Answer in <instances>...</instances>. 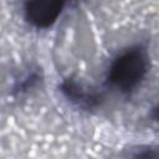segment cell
<instances>
[{"mask_svg":"<svg viewBox=\"0 0 159 159\" xmlns=\"http://www.w3.org/2000/svg\"><path fill=\"white\" fill-rule=\"evenodd\" d=\"M149 57L142 45L132 46L120 52L111 63L107 82L122 93H130L144 80Z\"/></svg>","mask_w":159,"mask_h":159,"instance_id":"obj_1","label":"cell"},{"mask_svg":"<svg viewBox=\"0 0 159 159\" xmlns=\"http://www.w3.org/2000/svg\"><path fill=\"white\" fill-rule=\"evenodd\" d=\"M65 5L63 1H27L24 5V17L36 29H47L56 22Z\"/></svg>","mask_w":159,"mask_h":159,"instance_id":"obj_2","label":"cell"},{"mask_svg":"<svg viewBox=\"0 0 159 159\" xmlns=\"http://www.w3.org/2000/svg\"><path fill=\"white\" fill-rule=\"evenodd\" d=\"M60 91L68 102L82 111L94 109L99 104L101 96L76 78H63L60 83Z\"/></svg>","mask_w":159,"mask_h":159,"instance_id":"obj_3","label":"cell"},{"mask_svg":"<svg viewBox=\"0 0 159 159\" xmlns=\"http://www.w3.org/2000/svg\"><path fill=\"white\" fill-rule=\"evenodd\" d=\"M42 77L41 73L37 68H32V70H27L25 73H22L16 81L15 84L12 87V93L15 96H21L24 93H27L29 91L36 88L39 86V83L41 82Z\"/></svg>","mask_w":159,"mask_h":159,"instance_id":"obj_4","label":"cell"},{"mask_svg":"<svg viewBox=\"0 0 159 159\" xmlns=\"http://www.w3.org/2000/svg\"><path fill=\"white\" fill-rule=\"evenodd\" d=\"M130 159H158V149L153 145H147L138 149Z\"/></svg>","mask_w":159,"mask_h":159,"instance_id":"obj_5","label":"cell"}]
</instances>
